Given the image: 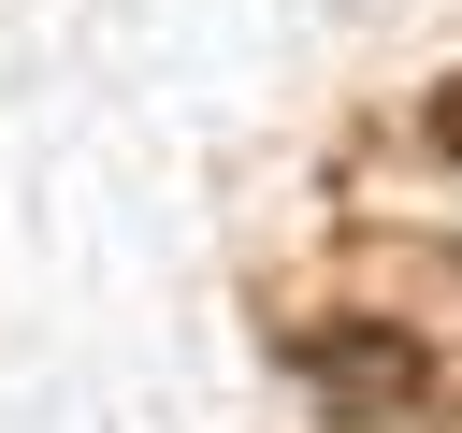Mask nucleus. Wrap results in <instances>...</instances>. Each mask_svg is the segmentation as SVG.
Wrapping results in <instances>:
<instances>
[{
  "mask_svg": "<svg viewBox=\"0 0 462 433\" xmlns=\"http://www.w3.org/2000/svg\"><path fill=\"white\" fill-rule=\"evenodd\" d=\"M303 375H318L332 404H361V419H375V404H419V375H433V361H419V332L332 318V332H303Z\"/></svg>",
  "mask_w": 462,
  "mask_h": 433,
  "instance_id": "obj_1",
  "label": "nucleus"
},
{
  "mask_svg": "<svg viewBox=\"0 0 462 433\" xmlns=\"http://www.w3.org/2000/svg\"><path fill=\"white\" fill-rule=\"evenodd\" d=\"M433 159H462V72L433 87Z\"/></svg>",
  "mask_w": 462,
  "mask_h": 433,
  "instance_id": "obj_2",
  "label": "nucleus"
}]
</instances>
